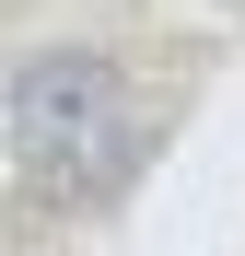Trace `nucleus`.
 Segmentation results:
<instances>
[{"label": "nucleus", "mask_w": 245, "mask_h": 256, "mask_svg": "<svg viewBox=\"0 0 245 256\" xmlns=\"http://www.w3.org/2000/svg\"><path fill=\"white\" fill-rule=\"evenodd\" d=\"M12 152H24V175L35 186H117L140 163V105H129V82H117V58L94 47H35L12 70Z\"/></svg>", "instance_id": "nucleus-1"}]
</instances>
